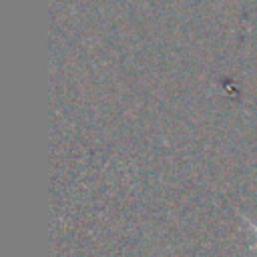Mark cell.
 <instances>
[{
  "label": "cell",
  "mask_w": 257,
  "mask_h": 257,
  "mask_svg": "<svg viewBox=\"0 0 257 257\" xmlns=\"http://www.w3.org/2000/svg\"><path fill=\"white\" fill-rule=\"evenodd\" d=\"M247 223H249V227L253 229V233H255V237H257V225H255V223H251L249 219H247ZM255 249H257V245H255Z\"/></svg>",
  "instance_id": "1"
}]
</instances>
